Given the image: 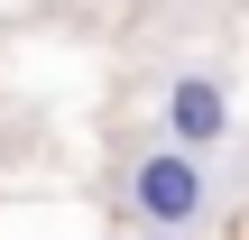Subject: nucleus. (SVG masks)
I'll return each instance as SVG.
<instances>
[{
	"label": "nucleus",
	"mask_w": 249,
	"mask_h": 240,
	"mask_svg": "<svg viewBox=\"0 0 249 240\" xmlns=\"http://www.w3.org/2000/svg\"><path fill=\"white\" fill-rule=\"evenodd\" d=\"M148 240H176V231H148Z\"/></svg>",
	"instance_id": "obj_3"
},
{
	"label": "nucleus",
	"mask_w": 249,
	"mask_h": 240,
	"mask_svg": "<svg viewBox=\"0 0 249 240\" xmlns=\"http://www.w3.org/2000/svg\"><path fill=\"white\" fill-rule=\"evenodd\" d=\"M129 213L148 222V231H194L203 222V157H185V148H148L139 166H129Z\"/></svg>",
	"instance_id": "obj_1"
},
{
	"label": "nucleus",
	"mask_w": 249,
	"mask_h": 240,
	"mask_svg": "<svg viewBox=\"0 0 249 240\" xmlns=\"http://www.w3.org/2000/svg\"><path fill=\"white\" fill-rule=\"evenodd\" d=\"M222 129H231V92H222V74H176V92H166V148L203 157V148H222Z\"/></svg>",
	"instance_id": "obj_2"
}]
</instances>
